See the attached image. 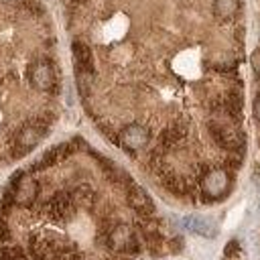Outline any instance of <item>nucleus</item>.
<instances>
[{"label":"nucleus","instance_id":"7ed1b4c3","mask_svg":"<svg viewBox=\"0 0 260 260\" xmlns=\"http://www.w3.org/2000/svg\"><path fill=\"white\" fill-rule=\"evenodd\" d=\"M230 189V175L223 169H213L203 175L201 179V191L207 199H219Z\"/></svg>","mask_w":260,"mask_h":260},{"label":"nucleus","instance_id":"9b49d317","mask_svg":"<svg viewBox=\"0 0 260 260\" xmlns=\"http://www.w3.org/2000/svg\"><path fill=\"white\" fill-rule=\"evenodd\" d=\"M2 2H6V4H18V2H22V0H2Z\"/></svg>","mask_w":260,"mask_h":260},{"label":"nucleus","instance_id":"1a4fd4ad","mask_svg":"<svg viewBox=\"0 0 260 260\" xmlns=\"http://www.w3.org/2000/svg\"><path fill=\"white\" fill-rule=\"evenodd\" d=\"M250 63H252V69H254V73L260 77V49L252 53V59H250Z\"/></svg>","mask_w":260,"mask_h":260},{"label":"nucleus","instance_id":"6e6552de","mask_svg":"<svg viewBox=\"0 0 260 260\" xmlns=\"http://www.w3.org/2000/svg\"><path fill=\"white\" fill-rule=\"evenodd\" d=\"M240 252V244H238V240H232V242H228V246H225V250H223V254H225V258H234L236 254Z\"/></svg>","mask_w":260,"mask_h":260},{"label":"nucleus","instance_id":"f03ea898","mask_svg":"<svg viewBox=\"0 0 260 260\" xmlns=\"http://www.w3.org/2000/svg\"><path fill=\"white\" fill-rule=\"evenodd\" d=\"M148 140H150V130L146 126H142V124H128V126H124L120 130L118 138H116V142L124 150H128V152H136V150L144 148L148 144Z\"/></svg>","mask_w":260,"mask_h":260},{"label":"nucleus","instance_id":"39448f33","mask_svg":"<svg viewBox=\"0 0 260 260\" xmlns=\"http://www.w3.org/2000/svg\"><path fill=\"white\" fill-rule=\"evenodd\" d=\"M185 228L191 230V232H195V234H199V236H205V238H213L217 234L213 221L207 219V217H203V215H197V213L185 217Z\"/></svg>","mask_w":260,"mask_h":260},{"label":"nucleus","instance_id":"423d86ee","mask_svg":"<svg viewBox=\"0 0 260 260\" xmlns=\"http://www.w3.org/2000/svg\"><path fill=\"white\" fill-rule=\"evenodd\" d=\"M71 51H73V59H75V69L93 71V57H91V49H89L85 43H81V41H73Z\"/></svg>","mask_w":260,"mask_h":260},{"label":"nucleus","instance_id":"0eeeda50","mask_svg":"<svg viewBox=\"0 0 260 260\" xmlns=\"http://www.w3.org/2000/svg\"><path fill=\"white\" fill-rule=\"evenodd\" d=\"M240 8V0H213V12L219 18H232Z\"/></svg>","mask_w":260,"mask_h":260},{"label":"nucleus","instance_id":"f257e3e1","mask_svg":"<svg viewBox=\"0 0 260 260\" xmlns=\"http://www.w3.org/2000/svg\"><path fill=\"white\" fill-rule=\"evenodd\" d=\"M28 81L39 91H55L57 89V73L49 59H37L28 67Z\"/></svg>","mask_w":260,"mask_h":260},{"label":"nucleus","instance_id":"f8f14e48","mask_svg":"<svg viewBox=\"0 0 260 260\" xmlns=\"http://www.w3.org/2000/svg\"><path fill=\"white\" fill-rule=\"evenodd\" d=\"M0 260H16V258H8V256H0Z\"/></svg>","mask_w":260,"mask_h":260},{"label":"nucleus","instance_id":"20e7f679","mask_svg":"<svg viewBox=\"0 0 260 260\" xmlns=\"http://www.w3.org/2000/svg\"><path fill=\"white\" fill-rule=\"evenodd\" d=\"M126 201H128L130 209H132L136 215H140V217H152V213H154V203H152L150 195H148L140 185L132 183V185L126 187Z\"/></svg>","mask_w":260,"mask_h":260},{"label":"nucleus","instance_id":"9d476101","mask_svg":"<svg viewBox=\"0 0 260 260\" xmlns=\"http://www.w3.org/2000/svg\"><path fill=\"white\" fill-rule=\"evenodd\" d=\"M254 116H256V120L260 122V93H258L256 100H254Z\"/></svg>","mask_w":260,"mask_h":260}]
</instances>
